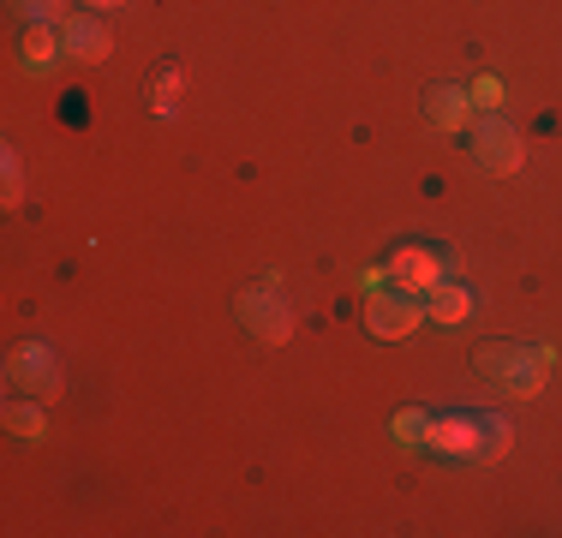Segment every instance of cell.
Segmentation results:
<instances>
[{
  "label": "cell",
  "mask_w": 562,
  "mask_h": 538,
  "mask_svg": "<svg viewBox=\"0 0 562 538\" xmlns=\"http://www.w3.org/2000/svg\"><path fill=\"white\" fill-rule=\"evenodd\" d=\"M60 43L72 60H109V31H102L97 19H85V12H72V19L60 24Z\"/></svg>",
  "instance_id": "8"
},
{
  "label": "cell",
  "mask_w": 562,
  "mask_h": 538,
  "mask_svg": "<svg viewBox=\"0 0 562 538\" xmlns=\"http://www.w3.org/2000/svg\"><path fill=\"white\" fill-rule=\"evenodd\" d=\"M485 430H491V419H431L425 425V442L431 449H443V455H467V461H479V449H485Z\"/></svg>",
  "instance_id": "6"
},
{
  "label": "cell",
  "mask_w": 562,
  "mask_h": 538,
  "mask_svg": "<svg viewBox=\"0 0 562 538\" xmlns=\"http://www.w3.org/2000/svg\"><path fill=\"white\" fill-rule=\"evenodd\" d=\"M467 108H473V90H467V85H437L431 97H425V114H431L437 132H461L467 126Z\"/></svg>",
  "instance_id": "9"
},
{
  "label": "cell",
  "mask_w": 562,
  "mask_h": 538,
  "mask_svg": "<svg viewBox=\"0 0 562 538\" xmlns=\"http://www.w3.org/2000/svg\"><path fill=\"white\" fill-rule=\"evenodd\" d=\"M60 54H66V43H55V36H48V24H31V31H24V43H19L24 72H48Z\"/></svg>",
  "instance_id": "11"
},
{
  "label": "cell",
  "mask_w": 562,
  "mask_h": 538,
  "mask_svg": "<svg viewBox=\"0 0 562 538\" xmlns=\"http://www.w3.org/2000/svg\"><path fill=\"white\" fill-rule=\"evenodd\" d=\"M544 371H551V347H515V341L479 347V377L497 389H515V395H539Z\"/></svg>",
  "instance_id": "1"
},
{
  "label": "cell",
  "mask_w": 562,
  "mask_h": 538,
  "mask_svg": "<svg viewBox=\"0 0 562 538\" xmlns=\"http://www.w3.org/2000/svg\"><path fill=\"white\" fill-rule=\"evenodd\" d=\"M473 102H479V108H497V102H503L497 78H479V85H473Z\"/></svg>",
  "instance_id": "17"
},
{
  "label": "cell",
  "mask_w": 562,
  "mask_h": 538,
  "mask_svg": "<svg viewBox=\"0 0 562 538\" xmlns=\"http://www.w3.org/2000/svg\"><path fill=\"white\" fill-rule=\"evenodd\" d=\"M173 90H180V72L168 66V72L156 78V114H173Z\"/></svg>",
  "instance_id": "14"
},
{
  "label": "cell",
  "mask_w": 562,
  "mask_h": 538,
  "mask_svg": "<svg viewBox=\"0 0 562 538\" xmlns=\"http://www.w3.org/2000/svg\"><path fill=\"white\" fill-rule=\"evenodd\" d=\"M0 168H7V204H19V198H24V173H19V156H0Z\"/></svg>",
  "instance_id": "15"
},
{
  "label": "cell",
  "mask_w": 562,
  "mask_h": 538,
  "mask_svg": "<svg viewBox=\"0 0 562 538\" xmlns=\"http://www.w3.org/2000/svg\"><path fill=\"white\" fill-rule=\"evenodd\" d=\"M239 323H246L258 341H288L293 335V305L276 281H258V288L239 293Z\"/></svg>",
  "instance_id": "3"
},
{
  "label": "cell",
  "mask_w": 562,
  "mask_h": 538,
  "mask_svg": "<svg viewBox=\"0 0 562 538\" xmlns=\"http://www.w3.org/2000/svg\"><path fill=\"white\" fill-rule=\"evenodd\" d=\"M7 377L19 389H31V395H55L60 389V371H55V354H48L43 341H24L19 354L7 359Z\"/></svg>",
  "instance_id": "5"
},
{
  "label": "cell",
  "mask_w": 562,
  "mask_h": 538,
  "mask_svg": "<svg viewBox=\"0 0 562 538\" xmlns=\"http://www.w3.org/2000/svg\"><path fill=\"white\" fill-rule=\"evenodd\" d=\"M443 258H431V251H419V246H407V251H395L390 264H383V276L401 281V288H431L437 276H443Z\"/></svg>",
  "instance_id": "7"
},
{
  "label": "cell",
  "mask_w": 562,
  "mask_h": 538,
  "mask_svg": "<svg viewBox=\"0 0 562 538\" xmlns=\"http://www.w3.org/2000/svg\"><path fill=\"white\" fill-rule=\"evenodd\" d=\"M425 317V300L413 288H378L366 300V329L378 335V341H407L413 329H419Z\"/></svg>",
  "instance_id": "2"
},
{
  "label": "cell",
  "mask_w": 562,
  "mask_h": 538,
  "mask_svg": "<svg viewBox=\"0 0 562 538\" xmlns=\"http://www.w3.org/2000/svg\"><path fill=\"white\" fill-rule=\"evenodd\" d=\"M19 12L31 24H66L72 12H66V0H19Z\"/></svg>",
  "instance_id": "13"
},
{
  "label": "cell",
  "mask_w": 562,
  "mask_h": 538,
  "mask_svg": "<svg viewBox=\"0 0 562 538\" xmlns=\"http://www.w3.org/2000/svg\"><path fill=\"white\" fill-rule=\"evenodd\" d=\"M7 425L19 430V437H36V442L48 437V419H43L36 407H24V401H12V407H7Z\"/></svg>",
  "instance_id": "12"
},
{
  "label": "cell",
  "mask_w": 562,
  "mask_h": 538,
  "mask_svg": "<svg viewBox=\"0 0 562 538\" xmlns=\"http://www.w3.org/2000/svg\"><path fill=\"white\" fill-rule=\"evenodd\" d=\"M473 156H479V168H491V173H515L527 150H520V132L508 126L503 114H485L473 126Z\"/></svg>",
  "instance_id": "4"
},
{
  "label": "cell",
  "mask_w": 562,
  "mask_h": 538,
  "mask_svg": "<svg viewBox=\"0 0 562 538\" xmlns=\"http://www.w3.org/2000/svg\"><path fill=\"white\" fill-rule=\"evenodd\" d=\"M90 7H126V0H90Z\"/></svg>",
  "instance_id": "18"
},
{
  "label": "cell",
  "mask_w": 562,
  "mask_h": 538,
  "mask_svg": "<svg viewBox=\"0 0 562 538\" xmlns=\"http://www.w3.org/2000/svg\"><path fill=\"white\" fill-rule=\"evenodd\" d=\"M467 312H473V293H467L461 281H443V276H437V281H431V300H425V317H437V323H461Z\"/></svg>",
  "instance_id": "10"
},
{
  "label": "cell",
  "mask_w": 562,
  "mask_h": 538,
  "mask_svg": "<svg viewBox=\"0 0 562 538\" xmlns=\"http://www.w3.org/2000/svg\"><path fill=\"white\" fill-rule=\"evenodd\" d=\"M425 425H431L425 413H401V419H395V437H401V442H419V437H425Z\"/></svg>",
  "instance_id": "16"
}]
</instances>
